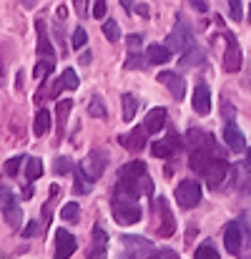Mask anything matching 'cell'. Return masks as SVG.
<instances>
[{"mask_svg":"<svg viewBox=\"0 0 251 259\" xmlns=\"http://www.w3.org/2000/svg\"><path fill=\"white\" fill-rule=\"evenodd\" d=\"M0 206H3L5 222H8L13 229H18V227L23 224V209H20V201H18V196L13 194L10 186H0Z\"/></svg>","mask_w":251,"mask_h":259,"instance_id":"cell-1","label":"cell"},{"mask_svg":"<svg viewBox=\"0 0 251 259\" xmlns=\"http://www.w3.org/2000/svg\"><path fill=\"white\" fill-rule=\"evenodd\" d=\"M188 46H193V33H191V25L178 15L176 28L168 33V38H166V48L171 53H183Z\"/></svg>","mask_w":251,"mask_h":259,"instance_id":"cell-2","label":"cell"},{"mask_svg":"<svg viewBox=\"0 0 251 259\" xmlns=\"http://www.w3.org/2000/svg\"><path fill=\"white\" fill-rule=\"evenodd\" d=\"M176 201L181 209H193L201 204V184L193 179H183L176 186Z\"/></svg>","mask_w":251,"mask_h":259,"instance_id":"cell-3","label":"cell"},{"mask_svg":"<svg viewBox=\"0 0 251 259\" xmlns=\"http://www.w3.org/2000/svg\"><path fill=\"white\" fill-rule=\"evenodd\" d=\"M113 219L118 224H136L141 219V206L128 199H116L113 196Z\"/></svg>","mask_w":251,"mask_h":259,"instance_id":"cell-4","label":"cell"},{"mask_svg":"<svg viewBox=\"0 0 251 259\" xmlns=\"http://www.w3.org/2000/svg\"><path fill=\"white\" fill-rule=\"evenodd\" d=\"M241 63H244V56H241L239 40L231 33H226V53H224V68H226V73H239L241 71Z\"/></svg>","mask_w":251,"mask_h":259,"instance_id":"cell-5","label":"cell"},{"mask_svg":"<svg viewBox=\"0 0 251 259\" xmlns=\"http://www.w3.org/2000/svg\"><path fill=\"white\" fill-rule=\"evenodd\" d=\"M106 164H108V156L103 154V151H90L88 156H85V161L81 164V169L85 171V176L90 179V181H98L101 176H103V171H106Z\"/></svg>","mask_w":251,"mask_h":259,"instance_id":"cell-6","label":"cell"},{"mask_svg":"<svg viewBox=\"0 0 251 259\" xmlns=\"http://www.w3.org/2000/svg\"><path fill=\"white\" fill-rule=\"evenodd\" d=\"M78 249V239L68 229H56V259H71Z\"/></svg>","mask_w":251,"mask_h":259,"instance_id":"cell-7","label":"cell"},{"mask_svg":"<svg viewBox=\"0 0 251 259\" xmlns=\"http://www.w3.org/2000/svg\"><path fill=\"white\" fill-rule=\"evenodd\" d=\"M35 30H38V58L56 61V51H53V43H51V38H48V25H45V20H35Z\"/></svg>","mask_w":251,"mask_h":259,"instance_id":"cell-8","label":"cell"},{"mask_svg":"<svg viewBox=\"0 0 251 259\" xmlns=\"http://www.w3.org/2000/svg\"><path fill=\"white\" fill-rule=\"evenodd\" d=\"M88 259H108V234L103 227H93V244L88 249Z\"/></svg>","mask_w":251,"mask_h":259,"instance_id":"cell-9","label":"cell"},{"mask_svg":"<svg viewBox=\"0 0 251 259\" xmlns=\"http://www.w3.org/2000/svg\"><path fill=\"white\" fill-rule=\"evenodd\" d=\"M191 103H193V111L198 116H209L211 113V88L206 86V83H198V86L193 88Z\"/></svg>","mask_w":251,"mask_h":259,"instance_id":"cell-10","label":"cell"},{"mask_svg":"<svg viewBox=\"0 0 251 259\" xmlns=\"http://www.w3.org/2000/svg\"><path fill=\"white\" fill-rule=\"evenodd\" d=\"M159 81L171 91V96H173L176 101H183V96H186V81H183L178 73H173V71H164V73H159Z\"/></svg>","mask_w":251,"mask_h":259,"instance_id":"cell-11","label":"cell"},{"mask_svg":"<svg viewBox=\"0 0 251 259\" xmlns=\"http://www.w3.org/2000/svg\"><path fill=\"white\" fill-rule=\"evenodd\" d=\"M121 242H123V247L131 252V259L148 257V252H151V242L143 239V237H128V234H123Z\"/></svg>","mask_w":251,"mask_h":259,"instance_id":"cell-12","label":"cell"},{"mask_svg":"<svg viewBox=\"0 0 251 259\" xmlns=\"http://www.w3.org/2000/svg\"><path fill=\"white\" fill-rule=\"evenodd\" d=\"M226 174H229V164H226L224 159H214V161L209 164V169H206V179H209V186H211V189H219V186L224 184Z\"/></svg>","mask_w":251,"mask_h":259,"instance_id":"cell-13","label":"cell"},{"mask_svg":"<svg viewBox=\"0 0 251 259\" xmlns=\"http://www.w3.org/2000/svg\"><path fill=\"white\" fill-rule=\"evenodd\" d=\"M224 244H226V252L229 254H241V224L239 222H231L224 232Z\"/></svg>","mask_w":251,"mask_h":259,"instance_id":"cell-14","label":"cell"},{"mask_svg":"<svg viewBox=\"0 0 251 259\" xmlns=\"http://www.w3.org/2000/svg\"><path fill=\"white\" fill-rule=\"evenodd\" d=\"M118 141H121L123 149H128V151H143V149H146V128H133L131 134L118 136Z\"/></svg>","mask_w":251,"mask_h":259,"instance_id":"cell-15","label":"cell"},{"mask_svg":"<svg viewBox=\"0 0 251 259\" xmlns=\"http://www.w3.org/2000/svg\"><path fill=\"white\" fill-rule=\"evenodd\" d=\"M224 141H226V146H229L234 154L246 151V139H244V134H241L234 123H229V126L224 128Z\"/></svg>","mask_w":251,"mask_h":259,"instance_id":"cell-16","label":"cell"},{"mask_svg":"<svg viewBox=\"0 0 251 259\" xmlns=\"http://www.w3.org/2000/svg\"><path fill=\"white\" fill-rule=\"evenodd\" d=\"M166 126V108H151L148 113H146V121H143V128H146V134H159L161 128Z\"/></svg>","mask_w":251,"mask_h":259,"instance_id":"cell-17","label":"cell"},{"mask_svg":"<svg viewBox=\"0 0 251 259\" xmlns=\"http://www.w3.org/2000/svg\"><path fill=\"white\" fill-rule=\"evenodd\" d=\"M188 164H191V169H193L196 174H206L209 164H211V149H204V146L193 149V151H191Z\"/></svg>","mask_w":251,"mask_h":259,"instance_id":"cell-18","label":"cell"},{"mask_svg":"<svg viewBox=\"0 0 251 259\" xmlns=\"http://www.w3.org/2000/svg\"><path fill=\"white\" fill-rule=\"evenodd\" d=\"M176 149H178V139H176V136H168L166 141H151V154L159 156V159L173 156Z\"/></svg>","mask_w":251,"mask_h":259,"instance_id":"cell-19","label":"cell"},{"mask_svg":"<svg viewBox=\"0 0 251 259\" xmlns=\"http://www.w3.org/2000/svg\"><path fill=\"white\" fill-rule=\"evenodd\" d=\"M159 211H161V227H159V234L161 237H171L173 232H176V219H173V214H171V209H168V204L164 199H159Z\"/></svg>","mask_w":251,"mask_h":259,"instance_id":"cell-20","label":"cell"},{"mask_svg":"<svg viewBox=\"0 0 251 259\" xmlns=\"http://www.w3.org/2000/svg\"><path fill=\"white\" fill-rule=\"evenodd\" d=\"M201 63H206V53L198 46H188L181 56V68H196Z\"/></svg>","mask_w":251,"mask_h":259,"instance_id":"cell-21","label":"cell"},{"mask_svg":"<svg viewBox=\"0 0 251 259\" xmlns=\"http://www.w3.org/2000/svg\"><path fill=\"white\" fill-rule=\"evenodd\" d=\"M73 111V101L71 98H61L56 103V116H58V139H63L66 134V123H68V113Z\"/></svg>","mask_w":251,"mask_h":259,"instance_id":"cell-22","label":"cell"},{"mask_svg":"<svg viewBox=\"0 0 251 259\" xmlns=\"http://www.w3.org/2000/svg\"><path fill=\"white\" fill-rule=\"evenodd\" d=\"M146 58H148V63H151V66H161V63H166L168 58H171V51H168L166 46L151 43V46H148V51H146Z\"/></svg>","mask_w":251,"mask_h":259,"instance_id":"cell-23","label":"cell"},{"mask_svg":"<svg viewBox=\"0 0 251 259\" xmlns=\"http://www.w3.org/2000/svg\"><path fill=\"white\" fill-rule=\"evenodd\" d=\"M48 128H51V111L40 108V111L35 113V121H33V134H35V136H45Z\"/></svg>","mask_w":251,"mask_h":259,"instance_id":"cell-24","label":"cell"},{"mask_svg":"<svg viewBox=\"0 0 251 259\" xmlns=\"http://www.w3.org/2000/svg\"><path fill=\"white\" fill-rule=\"evenodd\" d=\"M73 174H76V184H73V191L76 194H88L93 189V181L85 176V171L81 166H73Z\"/></svg>","mask_w":251,"mask_h":259,"instance_id":"cell-25","label":"cell"},{"mask_svg":"<svg viewBox=\"0 0 251 259\" xmlns=\"http://www.w3.org/2000/svg\"><path fill=\"white\" fill-rule=\"evenodd\" d=\"M121 101H123V121L131 123L133 116H136V111H138V101H136V96H131V93H123Z\"/></svg>","mask_w":251,"mask_h":259,"instance_id":"cell-26","label":"cell"},{"mask_svg":"<svg viewBox=\"0 0 251 259\" xmlns=\"http://www.w3.org/2000/svg\"><path fill=\"white\" fill-rule=\"evenodd\" d=\"M146 174V164L143 161H131V164H126L123 169H121V176L123 179H141Z\"/></svg>","mask_w":251,"mask_h":259,"instance_id":"cell-27","label":"cell"},{"mask_svg":"<svg viewBox=\"0 0 251 259\" xmlns=\"http://www.w3.org/2000/svg\"><path fill=\"white\" fill-rule=\"evenodd\" d=\"M25 176H28V181H35V179L43 176V161H40L38 156H30V159H28V164H25Z\"/></svg>","mask_w":251,"mask_h":259,"instance_id":"cell-28","label":"cell"},{"mask_svg":"<svg viewBox=\"0 0 251 259\" xmlns=\"http://www.w3.org/2000/svg\"><path fill=\"white\" fill-rule=\"evenodd\" d=\"M106 106H103V101H101V96H93L90 101H88V116L90 118H106Z\"/></svg>","mask_w":251,"mask_h":259,"instance_id":"cell-29","label":"cell"},{"mask_svg":"<svg viewBox=\"0 0 251 259\" xmlns=\"http://www.w3.org/2000/svg\"><path fill=\"white\" fill-rule=\"evenodd\" d=\"M146 61H148V58H143L141 53L131 51L128 58H126V68H128V71H143V68H146Z\"/></svg>","mask_w":251,"mask_h":259,"instance_id":"cell-30","label":"cell"},{"mask_svg":"<svg viewBox=\"0 0 251 259\" xmlns=\"http://www.w3.org/2000/svg\"><path fill=\"white\" fill-rule=\"evenodd\" d=\"M61 217H63V222H71V224H76V222L81 219V206H78L76 201H71V204H66V206H63Z\"/></svg>","mask_w":251,"mask_h":259,"instance_id":"cell-31","label":"cell"},{"mask_svg":"<svg viewBox=\"0 0 251 259\" xmlns=\"http://www.w3.org/2000/svg\"><path fill=\"white\" fill-rule=\"evenodd\" d=\"M61 83H63L66 91H76V88L81 86V83H78V73H76L73 68H66V71L61 73Z\"/></svg>","mask_w":251,"mask_h":259,"instance_id":"cell-32","label":"cell"},{"mask_svg":"<svg viewBox=\"0 0 251 259\" xmlns=\"http://www.w3.org/2000/svg\"><path fill=\"white\" fill-rule=\"evenodd\" d=\"M103 35H106L111 43L121 40V28H118V23H116V20H106V23H103Z\"/></svg>","mask_w":251,"mask_h":259,"instance_id":"cell-33","label":"cell"},{"mask_svg":"<svg viewBox=\"0 0 251 259\" xmlns=\"http://www.w3.org/2000/svg\"><path fill=\"white\" fill-rule=\"evenodd\" d=\"M53 68H56V61H45V58H40L38 66L33 68V76H35V78H45L48 73H53Z\"/></svg>","mask_w":251,"mask_h":259,"instance_id":"cell-34","label":"cell"},{"mask_svg":"<svg viewBox=\"0 0 251 259\" xmlns=\"http://www.w3.org/2000/svg\"><path fill=\"white\" fill-rule=\"evenodd\" d=\"M193 259H219V252H216V247H214L211 242H204V244L196 249Z\"/></svg>","mask_w":251,"mask_h":259,"instance_id":"cell-35","label":"cell"},{"mask_svg":"<svg viewBox=\"0 0 251 259\" xmlns=\"http://www.w3.org/2000/svg\"><path fill=\"white\" fill-rule=\"evenodd\" d=\"M53 171L58 174V176H66V174L73 171V161H71V159H66V156H58V159H56V164H53Z\"/></svg>","mask_w":251,"mask_h":259,"instance_id":"cell-36","label":"cell"},{"mask_svg":"<svg viewBox=\"0 0 251 259\" xmlns=\"http://www.w3.org/2000/svg\"><path fill=\"white\" fill-rule=\"evenodd\" d=\"M23 161H25V156H23V154H18V156L8 159V161H5V174H8V176H15V174L20 171V164H23Z\"/></svg>","mask_w":251,"mask_h":259,"instance_id":"cell-37","label":"cell"},{"mask_svg":"<svg viewBox=\"0 0 251 259\" xmlns=\"http://www.w3.org/2000/svg\"><path fill=\"white\" fill-rule=\"evenodd\" d=\"M85 43H88V35H85V30H83V28L78 25V28L73 30V38H71V46H73L76 51H81V48H83Z\"/></svg>","mask_w":251,"mask_h":259,"instance_id":"cell-38","label":"cell"},{"mask_svg":"<svg viewBox=\"0 0 251 259\" xmlns=\"http://www.w3.org/2000/svg\"><path fill=\"white\" fill-rule=\"evenodd\" d=\"M226 5H229V15H231V20H241L244 18V10H241V0H226Z\"/></svg>","mask_w":251,"mask_h":259,"instance_id":"cell-39","label":"cell"},{"mask_svg":"<svg viewBox=\"0 0 251 259\" xmlns=\"http://www.w3.org/2000/svg\"><path fill=\"white\" fill-rule=\"evenodd\" d=\"M38 232H40V222H35V219H30V224L20 229V237H23V239H30V237H35Z\"/></svg>","mask_w":251,"mask_h":259,"instance_id":"cell-40","label":"cell"},{"mask_svg":"<svg viewBox=\"0 0 251 259\" xmlns=\"http://www.w3.org/2000/svg\"><path fill=\"white\" fill-rule=\"evenodd\" d=\"M93 18L98 20L106 18V0H93Z\"/></svg>","mask_w":251,"mask_h":259,"instance_id":"cell-41","label":"cell"},{"mask_svg":"<svg viewBox=\"0 0 251 259\" xmlns=\"http://www.w3.org/2000/svg\"><path fill=\"white\" fill-rule=\"evenodd\" d=\"M141 43H143V38H141V35H128V51H138V48H141Z\"/></svg>","mask_w":251,"mask_h":259,"instance_id":"cell-42","label":"cell"},{"mask_svg":"<svg viewBox=\"0 0 251 259\" xmlns=\"http://www.w3.org/2000/svg\"><path fill=\"white\" fill-rule=\"evenodd\" d=\"M53 219V204H51V199L43 204V222H51Z\"/></svg>","mask_w":251,"mask_h":259,"instance_id":"cell-43","label":"cell"},{"mask_svg":"<svg viewBox=\"0 0 251 259\" xmlns=\"http://www.w3.org/2000/svg\"><path fill=\"white\" fill-rule=\"evenodd\" d=\"M191 3H193V8H196L198 13H206V10H209V3H206V0H191Z\"/></svg>","mask_w":251,"mask_h":259,"instance_id":"cell-44","label":"cell"},{"mask_svg":"<svg viewBox=\"0 0 251 259\" xmlns=\"http://www.w3.org/2000/svg\"><path fill=\"white\" fill-rule=\"evenodd\" d=\"M76 10H78V15H81V18L88 15V10H85V0H76Z\"/></svg>","mask_w":251,"mask_h":259,"instance_id":"cell-45","label":"cell"},{"mask_svg":"<svg viewBox=\"0 0 251 259\" xmlns=\"http://www.w3.org/2000/svg\"><path fill=\"white\" fill-rule=\"evenodd\" d=\"M133 10H136L138 15H143V18H148V15H151V13H148V5H136Z\"/></svg>","mask_w":251,"mask_h":259,"instance_id":"cell-46","label":"cell"},{"mask_svg":"<svg viewBox=\"0 0 251 259\" xmlns=\"http://www.w3.org/2000/svg\"><path fill=\"white\" fill-rule=\"evenodd\" d=\"M33 194H35V189L30 186V181H28V186L23 189V199H33Z\"/></svg>","mask_w":251,"mask_h":259,"instance_id":"cell-47","label":"cell"},{"mask_svg":"<svg viewBox=\"0 0 251 259\" xmlns=\"http://www.w3.org/2000/svg\"><path fill=\"white\" fill-rule=\"evenodd\" d=\"M121 3H123V8H126L128 13H131V10L136 8V3H133V0H121Z\"/></svg>","mask_w":251,"mask_h":259,"instance_id":"cell-48","label":"cell"},{"mask_svg":"<svg viewBox=\"0 0 251 259\" xmlns=\"http://www.w3.org/2000/svg\"><path fill=\"white\" fill-rule=\"evenodd\" d=\"M20 3H23V8H28V10L38 5V0H20Z\"/></svg>","mask_w":251,"mask_h":259,"instance_id":"cell-49","label":"cell"},{"mask_svg":"<svg viewBox=\"0 0 251 259\" xmlns=\"http://www.w3.org/2000/svg\"><path fill=\"white\" fill-rule=\"evenodd\" d=\"M66 15H68V8H66V5H61V8H58V18H61V20H63V18H66Z\"/></svg>","mask_w":251,"mask_h":259,"instance_id":"cell-50","label":"cell"},{"mask_svg":"<svg viewBox=\"0 0 251 259\" xmlns=\"http://www.w3.org/2000/svg\"><path fill=\"white\" fill-rule=\"evenodd\" d=\"M90 58H93V56H90V53L85 51L83 56H81V63H83V66H88V63H90Z\"/></svg>","mask_w":251,"mask_h":259,"instance_id":"cell-51","label":"cell"},{"mask_svg":"<svg viewBox=\"0 0 251 259\" xmlns=\"http://www.w3.org/2000/svg\"><path fill=\"white\" fill-rule=\"evenodd\" d=\"M161 254H164V259H178V254H173V252H168V249H164Z\"/></svg>","mask_w":251,"mask_h":259,"instance_id":"cell-52","label":"cell"},{"mask_svg":"<svg viewBox=\"0 0 251 259\" xmlns=\"http://www.w3.org/2000/svg\"><path fill=\"white\" fill-rule=\"evenodd\" d=\"M161 257H164L161 252H154V249H151V252H148V257H146V259H161Z\"/></svg>","mask_w":251,"mask_h":259,"instance_id":"cell-53","label":"cell"},{"mask_svg":"<svg viewBox=\"0 0 251 259\" xmlns=\"http://www.w3.org/2000/svg\"><path fill=\"white\" fill-rule=\"evenodd\" d=\"M246 166H249V169H251V149H249V151H246Z\"/></svg>","mask_w":251,"mask_h":259,"instance_id":"cell-54","label":"cell"},{"mask_svg":"<svg viewBox=\"0 0 251 259\" xmlns=\"http://www.w3.org/2000/svg\"><path fill=\"white\" fill-rule=\"evenodd\" d=\"M249 20H251V8H249Z\"/></svg>","mask_w":251,"mask_h":259,"instance_id":"cell-55","label":"cell"}]
</instances>
